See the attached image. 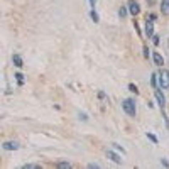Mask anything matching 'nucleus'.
I'll list each match as a JSON object with an SVG mask.
<instances>
[{
	"label": "nucleus",
	"instance_id": "f257e3e1",
	"mask_svg": "<svg viewBox=\"0 0 169 169\" xmlns=\"http://www.w3.org/2000/svg\"><path fill=\"white\" fill-rule=\"evenodd\" d=\"M122 108L125 110V113L130 115V117H135V113H137V110H135V101L132 100V98H125V100L122 101Z\"/></svg>",
	"mask_w": 169,
	"mask_h": 169
},
{
	"label": "nucleus",
	"instance_id": "f03ea898",
	"mask_svg": "<svg viewBox=\"0 0 169 169\" xmlns=\"http://www.w3.org/2000/svg\"><path fill=\"white\" fill-rule=\"evenodd\" d=\"M159 84H161V88H169V71H161L159 73Z\"/></svg>",
	"mask_w": 169,
	"mask_h": 169
},
{
	"label": "nucleus",
	"instance_id": "7ed1b4c3",
	"mask_svg": "<svg viewBox=\"0 0 169 169\" xmlns=\"http://www.w3.org/2000/svg\"><path fill=\"white\" fill-rule=\"evenodd\" d=\"M129 12H130L132 15H137V14L140 12V7L135 0H129Z\"/></svg>",
	"mask_w": 169,
	"mask_h": 169
},
{
	"label": "nucleus",
	"instance_id": "20e7f679",
	"mask_svg": "<svg viewBox=\"0 0 169 169\" xmlns=\"http://www.w3.org/2000/svg\"><path fill=\"white\" fill-rule=\"evenodd\" d=\"M154 95H156V98H157V101H159V105H161V110L164 108V105H166V97L162 95V91L161 90H154Z\"/></svg>",
	"mask_w": 169,
	"mask_h": 169
},
{
	"label": "nucleus",
	"instance_id": "39448f33",
	"mask_svg": "<svg viewBox=\"0 0 169 169\" xmlns=\"http://www.w3.org/2000/svg\"><path fill=\"white\" fill-rule=\"evenodd\" d=\"M145 34H147V37L154 36V22H152V19L145 22Z\"/></svg>",
	"mask_w": 169,
	"mask_h": 169
},
{
	"label": "nucleus",
	"instance_id": "423d86ee",
	"mask_svg": "<svg viewBox=\"0 0 169 169\" xmlns=\"http://www.w3.org/2000/svg\"><path fill=\"white\" fill-rule=\"evenodd\" d=\"M107 156H108L110 159L113 161L115 164H122V157L118 156V154H115L113 151H107Z\"/></svg>",
	"mask_w": 169,
	"mask_h": 169
},
{
	"label": "nucleus",
	"instance_id": "0eeeda50",
	"mask_svg": "<svg viewBox=\"0 0 169 169\" xmlns=\"http://www.w3.org/2000/svg\"><path fill=\"white\" fill-rule=\"evenodd\" d=\"M152 59H154V63H156L157 66H162V64H164V58H162V56L157 53V51H154V53H152Z\"/></svg>",
	"mask_w": 169,
	"mask_h": 169
},
{
	"label": "nucleus",
	"instance_id": "6e6552de",
	"mask_svg": "<svg viewBox=\"0 0 169 169\" xmlns=\"http://www.w3.org/2000/svg\"><path fill=\"white\" fill-rule=\"evenodd\" d=\"M2 147H4L5 151H17V149H19V144L17 142H4Z\"/></svg>",
	"mask_w": 169,
	"mask_h": 169
},
{
	"label": "nucleus",
	"instance_id": "1a4fd4ad",
	"mask_svg": "<svg viewBox=\"0 0 169 169\" xmlns=\"http://www.w3.org/2000/svg\"><path fill=\"white\" fill-rule=\"evenodd\" d=\"M12 61H14V64H15L17 68H22V66H24V61H22V58L19 54H14L12 56Z\"/></svg>",
	"mask_w": 169,
	"mask_h": 169
},
{
	"label": "nucleus",
	"instance_id": "9d476101",
	"mask_svg": "<svg viewBox=\"0 0 169 169\" xmlns=\"http://www.w3.org/2000/svg\"><path fill=\"white\" fill-rule=\"evenodd\" d=\"M161 10H162V14L169 15V0H162L161 2Z\"/></svg>",
	"mask_w": 169,
	"mask_h": 169
},
{
	"label": "nucleus",
	"instance_id": "9b49d317",
	"mask_svg": "<svg viewBox=\"0 0 169 169\" xmlns=\"http://www.w3.org/2000/svg\"><path fill=\"white\" fill-rule=\"evenodd\" d=\"M90 17H91V19H93L95 22H98V21H100V17H98V14H97V10H95V8H93L91 12H90Z\"/></svg>",
	"mask_w": 169,
	"mask_h": 169
},
{
	"label": "nucleus",
	"instance_id": "f8f14e48",
	"mask_svg": "<svg viewBox=\"0 0 169 169\" xmlns=\"http://www.w3.org/2000/svg\"><path fill=\"white\" fill-rule=\"evenodd\" d=\"M157 80H159V76H157L156 73H154V75H152V78H151V84L154 86V88L157 86Z\"/></svg>",
	"mask_w": 169,
	"mask_h": 169
},
{
	"label": "nucleus",
	"instance_id": "ddd939ff",
	"mask_svg": "<svg viewBox=\"0 0 169 169\" xmlns=\"http://www.w3.org/2000/svg\"><path fill=\"white\" fill-rule=\"evenodd\" d=\"M145 135H147V139H149V140H152L154 144H157V142H159V140H157V137H156L154 134H151V132H147Z\"/></svg>",
	"mask_w": 169,
	"mask_h": 169
},
{
	"label": "nucleus",
	"instance_id": "4468645a",
	"mask_svg": "<svg viewBox=\"0 0 169 169\" xmlns=\"http://www.w3.org/2000/svg\"><path fill=\"white\" fill-rule=\"evenodd\" d=\"M118 15H120V17L123 19V17L127 15V8H125V7H120V10H118Z\"/></svg>",
	"mask_w": 169,
	"mask_h": 169
},
{
	"label": "nucleus",
	"instance_id": "2eb2a0df",
	"mask_svg": "<svg viewBox=\"0 0 169 169\" xmlns=\"http://www.w3.org/2000/svg\"><path fill=\"white\" fill-rule=\"evenodd\" d=\"M129 90H130L132 93H135V95H137V93H139V90H137V86H135V84H129Z\"/></svg>",
	"mask_w": 169,
	"mask_h": 169
},
{
	"label": "nucleus",
	"instance_id": "dca6fc26",
	"mask_svg": "<svg viewBox=\"0 0 169 169\" xmlns=\"http://www.w3.org/2000/svg\"><path fill=\"white\" fill-rule=\"evenodd\" d=\"M15 78H17V81H19V84H22V83H24V76H22L21 73H17V75H15Z\"/></svg>",
	"mask_w": 169,
	"mask_h": 169
},
{
	"label": "nucleus",
	"instance_id": "f3484780",
	"mask_svg": "<svg viewBox=\"0 0 169 169\" xmlns=\"http://www.w3.org/2000/svg\"><path fill=\"white\" fill-rule=\"evenodd\" d=\"M112 145H113V147H115V149H117V151H122V152H123V154H125V149H123V147H122V145H118V144H112Z\"/></svg>",
	"mask_w": 169,
	"mask_h": 169
},
{
	"label": "nucleus",
	"instance_id": "a211bd4d",
	"mask_svg": "<svg viewBox=\"0 0 169 169\" xmlns=\"http://www.w3.org/2000/svg\"><path fill=\"white\" fill-rule=\"evenodd\" d=\"M59 167H63V169H66V167H69V162H59Z\"/></svg>",
	"mask_w": 169,
	"mask_h": 169
},
{
	"label": "nucleus",
	"instance_id": "6ab92c4d",
	"mask_svg": "<svg viewBox=\"0 0 169 169\" xmlns=\"http://www.w3.org/2000/svg\"><path fill=\"white\" fill-rule=\"evenodd\" d=\"M152 41H154V44H159V36L154 34V36H152Z\"/></svg>",
	"mask_w": 169,
	"mask_h": 169
},
{
	"label": "nucleus",
	"instance_id": "aec40b11",
	"mask_svg": "<svg viewBox=\"0 0 169 169\" xmlns=\"http://www.w3.org/2000/svg\"><path fill=\"white\" fill-rule=\"evenodd\" d=\"M161 164L164 166V167H169V162H167L166 159H161Z\"/></svg>",
	"mask_w": 169,
	"mask_h": 169
},
{
	"label": "nucleus",
	"instance_id": "412c9836",
	"mask_svg": "<svg viewBox=\"0 0 169 169\" xmlns=\"http://www.w3.org/2000/svg\"><path fill=\"white\" fill-rule=\"evenodd\" d=\"M34 167H37L36 164H27V166H24V169H34Z\"/></svg>",
	"mask_w": 169,
	"mask_h": 169
},
{
	"label": "nucleus",
	"instance_id": "4be33fe9",
	"mask_svg": "<svg viewBox=\"0 0 169 169\" xmlns=\"http://www.w3.org/2000/svg\"><path fill=\"white\" fill-rule=\"evenodd\" d=\"M88 167H90V169H98L100 166H98V164H93V162H91V164H88Z\"/></svg>",
	"mask_w": 169,
	"mask_h": 169
},
{
	"label": "nucleus",
	"instance_id": "5701e85b",
	"mask_svg": "<svg viewBox=\"0 0 169 169\" xmlns=\"http://www.w3.org/2000/svg\"><path fill=\"white\" fill-rule=\"evenodd\" d=\"M90 5H91V8H95V5H97V0H88Z\"/></svg>",
	"mask_w": 169,
	"mask_h": 169
},
{
	"label": "nucleus",
	"instance_id": "b1692460",
	"mask_svg": "<svg viewBox=\"0 0 169 169\" xmlns=\"http://www.w3.org/2000/svg\"><path fill=\"white\" fill-rule=\"evenodd\" d=\"M80 118H81V120H88V117H86V113H80Z\"/></svg>",
	"mask_w": 169,
	"mask_h": 169
},
{
	"label": "nucleus",
	"instance_id": "393cba45",
	"mask_svg": "<svg viewBox=\"0 0 169 169\" xmlns=\"http://www.w3.org/2000/svg\"><path fill=\"white\" fill-rule=\"evenodd\" d=\"M144 56H145V58L149 56V49H147V47H144Z\"/></svg>",
	"mask_w": 169,
	"mask_h": 169
}]
</instances>
